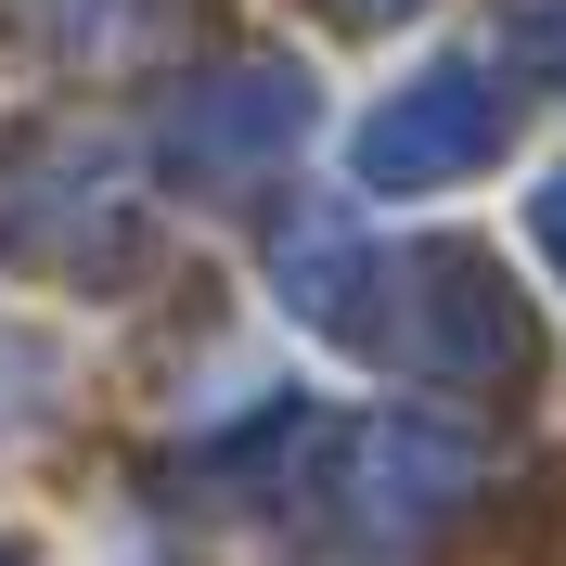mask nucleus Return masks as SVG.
I'll return each instance as SVG.
<instances>
[{"instance_id": "f257e3e1", "label": "nucleus", "mask_w": 566, "mask_h": 566, "mask_svg": "<svg viewBox=\"0 0 566 566\" xmlns=\"http://www.w3.org/2000/svg\"><path fill=\"white\" fill-rule=\"evenodd\" d=\"M387 283L412 296V322L387 348L412 360L424 387H515L528 374V322H515V296H502V271L476 245H412Z\"/></svg>"}, {"instance_id": "f03ea898", "label": "nucleus", "mask_w": 566, "mask_h": 566, "mask_svg": "<svg viewBox=\"0 0 566 566\" xmlns=\"http://www.w3.org/2000/svg\"><path fill=\"white\" fill-rule=\"evenodd\" d=\"M502 129H515V104L490 91V65H424L399 104L360 116V180L374 193H424V180H463L490 168Z\"/></svg>"}, {"instance_id": "7ed1b4c3", "label": "nucleus", "mask_w": 566, "mask_h": 566, "mask_svg": "<svg viewBox=\"0 0 566 566\" xmlns=\"http://www.w3.org/2000/svg\"><path fill=\"white\" fill-rule=\"evenodd\" d=\"M296 129H310V77H296V65H232V77H193V91L168 104V155L193 180L271 168Z\"/></svg>"}, {"instance_id": "20e7f679", "label": "nucleus", "mask_w": 566, "mask_h": 566, "mask_svg": "<svg viewBox=\"0 0 566 566\" xmlns=\"http://www.w3.org/2000/svg\"><path fill=\"white\" fill-rule=\"evenodd\" d=\"M476 463H463V438H438V424H360V476H348V502H360V528H424L438 502L463 490Z\"/></svg>"}, {"instance_id": "39448f33", "label": "nucleus", "mask_w": 566, "mask_h": 566, "mask_svg": "<svg viewBox=\"0 0 566 566\" xmlns=\"http://www.w3.org/2000/svg\"><path fill=\"white\" fill-rule=\"evenodd\" d=\"M0 13H13V27H27V39H52V52H65V39H91V27H104V0H0Z\"/></svg>"}, {"instance_id": "423d86ee", "label": "nucleus", "mask_w": 566, "mask_h": 566, "mask_svg": "<svg viewBox=\"0 0 566 566\" xmlns=\"http://www.w3.org/2000/svg\"><path fill=\"white\" fill-rule=\"evenodd\" d=\"M528 232H541V245L566 258V180H554V193H541V207H528Z\"/></svg>"}, {"instance_id": "0eeeda50", "label": "nucleus", "mask_w": 566, "mask_h": 566, "mask_svg": "<svg viewBox=\"0 0 566 566\" xmlns=\"http://www.w3.org/2000/svg\"><path fill=\"white\" fill-rule=\"evenodd\" d=\"M335 13H348V27H374V13H412V0H335Z\"/></svg>"}, {"instance_id": "6e6552de", "label": "nucleus", "mask_w": 566, "mask_h": 566, "mask_svg": "<svg viewBox=\"0 0 566 566\" xmlns=\"http://www.w3.org/2000/svg\"><path fill=\"white\" fill-rule=\"evenodd\" d=\"M0 566H13V541H0Z\"/></svg>"}]
</instances>
